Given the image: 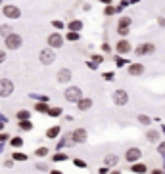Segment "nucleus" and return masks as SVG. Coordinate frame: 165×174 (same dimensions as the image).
Listing matches in <instances>:
<instances>
[{"label":"nucleus","mask_w":165,"mask_h":174,"mask_svg":"<svg viewBox=\"0 0 165 174\" xmlns=\"http://www.w3.org/2000/svg\"><path fill=\"white\" fill-rule=\"evenodd\" d=\"M4 46H6V50H10V52H16V50H19L23 46V37L12 31L10 34L4 37Z\"/></svg>","instance_id":"f257e3e1"},{"label":"nucleus","mask_w":165,"mask_h":174,"mask_svg":"<svg viewBox=\"0 0 165 174\" xmlns=\"http://www.w3.org/2000/svg\"><path fill=\"white\" fill-rule=\"evenodd\" d=\"M63 42H66V38H63V34L60 31H54V33H50L46 37V44H48V48H52V50L62 48Z\"/></svg>","instance_id":"f03ea898"},{"label":"nucleus","mask_w":165,"mask_h":174,"mask_svg":"<svg viewBox=\"0 0 165 174\" xmlns=\"http://www.w3.org/2000/svg\"><path fill=\"white\" fill-rule=\"evenodd\" d=\"M63 98H66L69 103H75L79 98H83V90L79 86H73V84H67V88L63 90Z\"/></svg>","instance_id":"7ed1b4c3"},{"label":"nucleus","mask_w":165,"mask_h":174,"mask_svg":"<svg viewBox=\"0 0 165 174\" xmlns=\"http://www.w3.org/2000/svg\"><path fill=\"white\" fill-rule=\"evenodd\" d=\"M111 100H113V103H115L117 107H123V105L129 103V92L125 88H117V90H113Z\"/></svg>","instance_id":"20e7f679"},{"label":"nucleus","mask_w":165,"mask_h":174,"mask_svg":"<svg viewBox=\"0 0 165 174\" xmlns=\"http://www.w3.org/2000/svg\"><path fill=\"white\" fill-rule=\"evenodd\" d=\"M39 61L42 63V65H52L54 61H56V52L52 48H42L40 52H39Z\"/></svg>","instance_id":"39448f33"},{"label":"nucleus","mask_w":165,"mask_h":174,"mask_svg":"<svg viewBox=\"0 0 165 174\" xmlns=\"http://www.w3.org/2000/svg\"><path fill=\"white\" fill-rule=\"evenodd\" d=\"M13 90H16V86H13V82L10 81V78L2 77L0 78V98H10Z\"/></svg>","instance_id":"423d86ee"},{"label":"nucleus","mask_w":165,"mask_h":174,"mask_svg":"<svg viewBox=\"0 0 165 174\" xmlns=\"http://www.w3.org/2000/svg\"><path fill=\"white\" fill-rule=\"evenodd\" d=\"M2 16L6 19H19L21 17V8H17L16 4H6V6H2Z\"/></svg>","instance_id":"0eeeda50"},{"label":"nucleus","mask_w":165,"mask_h":174,"mask_svg":"<svg viewBox=\"0 0 165 174\" xmlns=\"http://www.w3.org/2000/svg\"><path fill=\"white\" fill-rule=\"evenodd\" d=\"M133 50H134L136 57H142V56L154 54V52H156V44H154V42H142V44H138V46L133 48Z\"/></svg>","instance_id":"6e6552de"},{"label":"nucleus","mask_w":165,"mask_h":174,"mask_svg":"<svg viewBox=\"0 0 165 174\" xmlns=\"http://www.w3.org/2000/svg\"><path fill=\"white\" fill-rule=\"evenodd\" d=\"M115 52L117 56H129L133 52V44L129 42V38H119L115 42Z\"/></svg>","instance_id":"1a4fd4ad"},{"label":"nucleus","mask_w":165,"mask_h":174,"mask_svg":"<svg viewBox=\"0 0 165 174\" xmlns=\"http://www.w3.org/2000/svg\"><path fill=\"white\" fill-rule=\"evenodd\" d=\"M69 136H71V140H73V143H84L88 140V132H87V128H83V126H79L73 132H69Z\"/></svg>","instance_id":"9d476101"},{"label":"nucleus","mask_w":165,"mask_h":174,"mask_svg":"<svg viewBox=\"0 0 165 174\" xmlns=\"http://www.w3.org/2000/svg\"><path fill=\"white\" fill-rule=\"evenodd\" d=\"M127 73L131 75V77H140V75H144V73H146V67H144V63L133 61V63H129V65H127Z\"/></svg>","instance_id":"9b49d317"},{"label":"nucleus","mask_w":165,"mask_h":174,"mask_svg":"<svg viewBox=\"0 0 165 174\" xmlns=\"http://www.w3.org/2000/svg\"><path fill=\"white\" fill-rule=\"evenodd\" d=\"M142 159V149L140 147H129L125 151V161L131 165V163H136V161H140Z\"/></svg>","instance_id":"f8f14e48"},{"label":"nucleus","mask_w":165,"mask_h":174,"mask_svg":"<svg viewBox=\"0 0 165 174\" xmlns=\"http://www.w3.org/2000/svg\"><path fill=\"white\" fill-rule=\"evenodd\" d=\"M75 105H77V109L81 111V113H84V111L92 109V105H94V100H92V98H87V96H83V98H79V100L75 101Z\"/></svg>","instance_id":"ddd939ff"},{"label":"nucleus","mask_w":165,"mask_h":174,"mask_svg":"<svg viewBox=\"0 0 165 174\" xmlns=\"http://www.w3.org/2000/svg\"><path fill=\"white\" fill-rule=\"evenodd\" d=\"M56 78H58V82H60V84H66V86H67V84L71 82V78H73V73H71V69L63 67V69H60V71H58Z\"/></svg>","instance_id":"4468645a"},{"label":"nucleus","mask_w":165,"mask_h":174,"mask_svg":"<svg viewBox=\"0 0 165 174\" xmlns=\"http://www.w3.org/2000/svg\"><path fill=\"white\" fill-rule=\"evenodd\" d=\"M60 134H62V126H60V125L48 126V128H46V132H44L46 140H58V138H60Z\"/></svg>","instance_id":"2eb2a0df"},{"label":"nucleus","mask_w":165,"mask_h":174,"mask_svg":"<svg viewBox=\"0 0 165 174\" xmlns=\"http://www.w3.org/2000/svg\"><path fill=\"white\" fill-rule=\"evenodd\" d=\"M129 170H131L133 174H148V165L136 161V163H131V165H129Z\"/></svg>","instance_id":"dca6fc26"},{"label":"nucleus","mask_w":165,"mask_h":174,"mask_svg":"<svg viewBox=\"0 0 165 174\" xmlns=\"http://www.w3.org/2000/svg\"><path fill=\"white\" fill-rule=\"evenodd\" d=\"M117 165H119V155L107 153V155L104 157V166H107V169H115Z\"/></svg>","instance_id":"f3484780"},{"label":"nucleus","mask_w":165,"mask_h":174,"mask_svg":"<svg viewBox=\"0 0 165 174\" xmlns=\"http://www.w3.org/2000/svg\"><path fill=\"white\" fill-rule=\"evenodd\" d=\"M8 143H10L12 149H21V147L25 146V140H23V136H10Z\"/></svg>","instance_id":"a211bd4d"},{"label":"nucleus","mask_w":165,"mask_h":174,"mask_svg":"<svg viewBox=\"0 0 165 174\" xmlns=\"http://www.w3.org/2000/svg\"><path fill=\"white\" fill-rule=\"evenodd\" d=\"M83 27H84V23L81 19H71L69 23H67V31H75V33H81L83 31Z\"/></svg>","instance_id":"6ab92c4d"},{"label":"nucleus","mask_w":165,"mask_h":174,"mask_svg":"<svg viewBox=\"0 0 165 174\" xmlns=\"http://www.w3.org/2000/svg\"><path fill=\"white\" fill-rule=\"evenodd\" d=\"M159 136H161V132H159V130H156V128H150L148 132H146V140H148L150 143H157V142H159Z\"/></svg>","instance_id":"aec40b11"},{"label":"nucleus","mask_w":165,"mask_h":174,"mask_svg":"<svg viewBox=\"0 0 165 174\" xmlns=\"http://www.w3.org/2000/svg\"><path fill=\"white\" fill-rule=\"evenodd\" d=\"M46 115H48V117H52V119H58V117H62V115H63V109H62L60 105H54V107H52V103H50Z\"/></svg>","instance_id":"412c9836"},{"label":"nucleus","mask_w":165,"mask_h":174,"mask_svg":"<svg viewBox=\"0 0 165 174\" xmlns=\"http://www.w3.org/2000/svg\"><path fill=\"white\" fill-rule=\"evenodd\" d=\"M17 128L21 130V132H31L35 126H33L31 119H25V121H17Z\"/></svg>","instance_id":"4be33fe9"},{"label":"nucleus","mask_w":165,"mask_h":174,"mask_svg":"<svg viewBox=\"0 0 165 174\" xmlns=\"http://www.w3.org/2000/svg\"><path fill=\"white\" fill-rule=\"evenodd\" d=\"M48 107H50V101H37V103L33 105V109L37 111V113H40V115H46Z\"/></svg>","instance_id":"5701e85b"},{"label":"nucleus","mask_w":165,"mask_h":174,"mask_svg":"<svg viewBox=\"0 0 165 174\" xmlns=\"http://www.w3.org/2000/svg\"><path fill=\"white\" fill-rule=\"evenodd\" d=\"M71 146H75V143H73V140H71V136L67 134V136H63L62 138V140L58 142V146H56V149H63V147H71Z\"/></svg>","instance_id":"b1692460"},{"label":"nucleus","mask_w":165,"mask_h":174,"mask_svg":"<svg viewBox=\"0 0 165 174\" xmlns=\"http://www.w3.org/2000/svg\"><path fill=\"white\" fill-rule=\"evenodd\" d=\"M71 163H73V166H75V169H81V170H87V169H88V163L84 161V159H81V157H75V159H71Z\"/></svg>","instance_id":"393cba45"},{"label":"nucleus","mask_w":165,"mask_h":174,"mask_svg":"<svg viewBox=\"0 0 165 174\" xmlns=\"http://www.w3.org/2000/svg\"><path fill=\"white\" fill-rule=\"evenodd\" d=\"M12 159H13V163H25L27 159H29V155L23 153V151H13V153H12Z\"/></svg>","instance_id":"a878e982"},{"label":"nucleus","mask_w":165,"mask_h":174,"mask_svg":"<svg viewBox=\"0 0 165 174\" xmlns=\"http://www.w3.org/2000/svg\"><path fill=\"white\" fill-rule=\"evenodd\" d=\"M48 155H50V147H46V146H40L35 149V157H39V159H44Z\"/></svg>","instance_id":"bb28decb"},{"label":"nucleus","mask_w":165,"mask_h":174,"mask_svg":"<svg viewBox=\"0 0 165 174\" xmlns=\"http://www.w3.org/2000/svg\"><path fill=\"white\" fill-rule=\"evenodd\" d=\"M67 159H69V155H67V153H63L62 149H60V151H56V153L52 155V161H54V163H63V161H67Z\"/></svg>","instance_id":"cd10ccee"},{"label":"nucleus","mask_w":165,"mask_h":174,"mask_svg":"<svg viewBox=\"0 0 165 174\" xmlns=\"http://www.w3.org/2000/svg\"><path fill=\"white\" fill-rule=\"evenodd\" d=\"M121 12V8H117V6H113V4H106V10H104V13L107 17H111V16H115V13H119Z\"/></svg>","instance_id":"c85d7f7f"},{"label":"nucleus","mask_w":165,"mask_h":174,"mask_svg":"<svg viewBox=\"0 0 165 174\" xmlns=\"http://www.w3.org/2000/svg\"><path fill=\"white\" fill-rule=\"evenodd\" d=\"M63 38H66L67 42H77V40H81V33H75V31H67V34H66Z\"/></svg>","instance_id":"c756f323"},{"label":"nucleus","mask_w":165,"mask_h":174,"mask_svg":"<svg viewBox=\"0 0 165 174\" xmlns=\"http://www.w3.org/2000/svg\"><path fill=\"white\" fill-rule=\"evenodd\" d=\"M136 121H138L140 125H144V126H150V125H152V117H148L146 113H140L138 117H136Z\"/></svg>","instance_id":"7c9ffc66"},{"label":"nucleus","mask_w":165,"mask_h":174,"mask_svg":"<svg viewBox=\"0 0 165 174\" xmlns=\"http://www.w3.org/2000/svg\"><path fill=\"white\" fill-rule=\"evenodd\" d=\"M131 25H133V19L129 16H121L117 21V27H131Z\"/></svg>","instance_id":"2f4dec72"},{"label":"nucleus","mask_w":165,"mask_h":174,"mask_svg":"<svg viewBox=\"0 0 165 174\" xmlns=\"http://www.w3.org/2000/svg\"><path fill=\"white\" fill-rule=\"evenodd\" d=\"M16 119L17 121H25V119H31V111H27V109H19L16 113Z\"/></svg>","instance_id":"473e14b6"},{"label":"nucleus","mask_w":165,"mask_h":174,"mask_svg":"<svg viewBox=\"0 0 165 174\" xmlns=\"http://www.w3.org/2000/svg\"><path fill=\"white\" fill-rule=\"evenodd\" d=\"M129 33H131V27H117V34L121 38H127Z\"/></svg>","instance_id":"72a5a7b5"},{"label":"nucleus","mask_w":165,"mask_h":174,"mask_svg":"<svg viewBox=\"0 0 165 174\" xmlns=\"http://www.w3.org/2000/svg\"><path fill=\"white\" fill-rule=\"evenodd\" d=\"M13 31L12 29V25H8V23H4V25H0V34H2V38L6 37V34H10Z\"/></svg>","instance_id":"f704fd0d"},{"label":"nucleus","mask_w":165,"mask_h":174,"mask_svg":"<svg viewBox=\"0 0 165 174\" xmlns=\"http://www.w3.org/2000/svg\"><path fill=\"white\" fill-rule=\"evenodd\" d=\"M113 60H115V65H117V67H125V65H129V63H131L129 60H125V57H121V56L113 57Z\"/></svg>","instance_id":"c9c22d12"},{"label":"nucleus","mask_w":165,"mask_h":174,"mask_svg":"<svg viewBox=\"0 0 165 174\" xmlns=\"http://www.w3.org/2000/svg\"><path fill=\"white\" fill-rule=\"evenodd\" d=\"M102 78L107 82H111V81H115V73L113 71H106V73H102Z\"/></svg>","instance_id":"e433bc0d"},{"label":"nucleus","mask_w":165,"mask_h":174,"mask_svg":"<svg viewBox=\"0 0 165 174\" xmlns=\"http://www.w3.org/2000/svg\"><path fill=\"white\" fill-rule=\"evenodd\" d=\"M31 100H37V101H50L48 96H42V94H29Z\"/></svg>","instance_id":"4c0bfd02"},{"label":"nucleus","mask_w":165,"mask_h":174,"mask_svg":"<svg viewBox=\"0 0 165 174\" xmlns=\"http://www.w3.org/2000/svg\"><path fill=\"white\" fill-rule=\"evenodd\" d=\"M52 27L56 29V31H62V29H66V23L60 21V19H54V21H52Z\"/></svg>","instance_id":"58836bf2"},{"label":"nucleus","mask_w":165,"mask_h":174,"mask_svg":"<svg viewBox=\"0 0 165 174\" xmlns=\"http://www.w3.org/2000/svg\"><path fill=\"white\" fill-rule=\"evenodd\" d=\"M90 57H92V61H94L96 65H102V63H104V56H102V54H92Z\"/></svg>","instance_id":"ea45409f"},{"label":"nucleus","mask_w":165,"mask_h":174,"mask_svg":"<svg viewBox=\"0 0 165 174\" xmlns=\"http://www.w3.org/2000/svg\"><path fill=\"white\" fill-rule=\"evenodd\" d=\"M157 153L165 157V142H157Z\"/></svg>","instance_id":"a19ab883"},{"label":"nucleus","mask_w":165,"mask_h":174,"mask_svg":"<svg viewBox=\"0 0 165 174\" xmlns=\"http://www.w3.org/2000/svg\"><path fill=\"white\" fill-rule=\"evenodd\" d=\"M8 140H10V134H8V132H2V130H0V142L6 143Z\"/></svg>","instance_id":"79ce46f5"},{"label":"nucleus","mask_w":165,"mask_h":174,"mask_svg":"<svg viewBox=\"0 0 165 174\" xmlns=\"http://www.w3.org/2000/svg\"><path fill=\"white\" fill-rule=\"evenodd\" d=\"M35 166H37V170H40V172H48V165H44V163H39Z\"/></svg>","instance_id":"37998d69"},{"label":"nucleus","mask_w":165,"mask_h":174,"mask_svg":"<svg viewBox=\"0 0 165 174\" xmlns=\"http://www.w3.org/2000/svg\"><path fill=\"white\" fill-rule=\"evenodd\" d=\"M6 57H8V56H6V50H0V65L6 63Z\"/></svg>","instance_id":"c03bdc74"},{"label":"nucleus","mask_w":165,"mask_h":174,"mask_svg":"<svg viewBox=\"0 0 165 174\" xmlns=\"http://www.w3.org/2000/svg\"><path fill=\"white\" fill-rule=\"evenodd\" d=\"M4 166H6V169H12V166H13V159H12V157L6 159V161H4Z\"/></svg>","instance_id":"a18cd8bd"},{"label":"nucleus","mask_w":165,"mask_h":174,"mask_svg":"<svg viewBox=\"0 0 165 174\" xmlns=\"http://www.w3.org/2000/svg\"><path fill=\"white\" fill-rule=\"evenodd\" d=\"M87 65H88V69H92V71H96V69H98V65H96L94 61H87Z\"/></svg>","instance_id":"49530a36"},{"label":"nucleus","mask_w":165,"mask_h":174,"mask_svg":"<svg viewBox=\"0 0 165 174\" xmlns=\"http://www.w3.org/2000/svg\"><path fill=\"white\" fill-rule=\"evenodd\" d=\"M107 172H110L107 166H100V169H98V174H107Z\"/></svg>","instance_id":"de8ad7c7"},{"label":"nucleus","mask_w":165,"mask_h":174,"mask_svg":"<svg viewBox=\"0 0 165 174\" xmlns=\"http://www.w3.org/2000/svg\"><path fill=\"white\" fill-rule=\"evenodd\" d=\"M157 25L161 29H165V17H157Z\"/></svg>","instance_id":"09e8293b"},{"label":"nucleus","mask_w":165,"mask_h":174,"mask_svg":"<svg viewBox=\"0 0 165 174\" xmlns=\"http://www.w3.org/2000/svg\"><path fill=\"white\" fill-rule=\"evenodd\" d=\"M48 174H63L60 169H48Z\"/></svg>","instance_id":"8fccbe9b"},{"label":"nucleus","mask_w":165,"mask_h":174,"mask_svg":"<svg viewBox=\"0 0 165 174\" xmlns=\"http://www.w3.org/2000/svg\"><path fill=\"white\" fill-rule=\"evenodd\" d=\"M150 174H165L163 169H154V170H150Z\"/></svg>","instance_id":"3c124183"},{"label":"nucleus","mask_w":165,"mask_h":174,"mask_svg":"<svg viewBox=\"0 0 165 174\" xmlns=\"http://www.w3.org/2000/svg\"><path fill=\"white\" fill-rule=\"evenodd\" d=\"M63 119H66L67 122H73V121H75V117H73V115H66V117H63Z\"/></svg>","instance_id":"603ef678"},{"label":"nucleus","mask_w":165,"mask_h":174,"mask_svg":"<svg viewBox=\"0 0 165 174\" xmlns=\"http://www.w3.org/2000/svg\"><path fill=\"white\" fill-rule=\"evenodd\" d=\"M102 50H104V52H110L111 48H110V44H106V42H104V44H102Z\"/></svg>","instance_id":"864d4df0"},{"label":"nucleus","mask_w":165,"mask_h":174,"mask_svg":"<svg viewBox=\"0 0 165 174\" xmlns=\"http://www.w3.org/2000/svg\"><path fill=\"white\" fill-rule=\"evenodd\" d=\"M107 174H121V170H117V169H110V172Z\"/></svg>","instance_id":"5fc2aeb1"},{"label":"nucleus","mask_w":165,"mask_h":174,"mask_svg":"<svg viewBox=\"0 0 165 174\" xmlns=\"http://www.w3.org/2000/svg\"><path fill=\"white\" fill-rule=\"evenodd\" d=\"M98 2H102V4H113V0H98Z\"/></svg>","instance_id":"6e6d98bb"},{"label":"nucleus","mask_w":165,"mask_h":174,"mask_svg":"<svg viewBox=\"0 0 165 174\" xmlns=\"http://www.w3.org/2000/svg\"><path fill=\"white\" fill-rule=\"evenodd\" d=\"M0 121H2V122H8V119H6V117H4L2 113H0Z\"/></svg>","instance_id":"4d7b16f0"},{"label":"nucleus","mask_w":165,"mask_h":174,"mask_svg":"<svg viewBox=\"0 0 165 174\" xmlns=\"http://www.w3.org/2000/svg\"><path fill=\"white\" fill-rule=\"evenodd\" d=\"M159 132H161V134L165 136V125H161V130H159Z\"/></svg>","instance_id":"13d9d810"},{"label":"nucleus","mask_w":165,"mask_h":174,"mask_svg":"<svg viewBox=\"0 0 165 174\" xmlns=\"http://www.w3.org/2000/svg\"><path fill=\"white\" fill-rule=\"evenodd\" d=\"M2 151H4V143L0 142V153H2Z\"/></svg>","instance_id":"bf43d9fd"},{"label":"nucleus","mask_w":165,"mask_h":174,"mask_svg":"<svg viewBox=\"0 0 165 174\" xmlns=\"http://www.w3.org/2000/svg\"><path fill=\"white\" fill-rule=\"evenodd\" d=\"M2 128H4V122H2V121H0V130H2Z\"/></svg>","instance_id":"052dcab7"},{"label":"nucleus","mask_w":165,"mask_h":174,"mask_svg":"<svg viewBox=\"0 0 165 174\" xmlns=\"http://www.w3.org/2000/svg\"><path fill=\"white\" fill-rule=\"evenodd\" d=\"M2 2H4V0H0V6H2Z\"/></svg>","instance_id":"680f3d73"}]
</instances>
